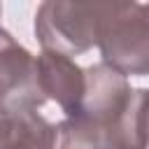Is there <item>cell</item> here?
Returning a JSON list of instances; mask_svg holds the SVG:
<instances>
[{"instance_id": "cell-6", "label": "cell", "mask_w": 149, "mask_h": 149, "mask_svg": "<svg viewBox=\"0 0 149 149\" xmlns=\"http://www.w3.org/2000/svg\"><path fill=\"white\" fill-rule=\"evenodd\" d=\"M56 123L42 109H19L0 121V149H51Z\"/></svg>"}, {"instance_id": "cell-4", "label": "cell", "mask_w": 149, "mask_h": 149, "mask_svg": "<svg viewBox=\"0 0 149 149\" xmlns=\"http://www.w3.org/2000/svg\"><path fill=\"white\" fill-rule=\"evenodd\" d=\"M35 81L44 102H56L65 119L79 112L86 91V74L84 68L74 63V58L54 51H42L40 56H35Z\"/></svg>"}, {"instance_id": "cell-9", "label": "cell", "mask_w": 149, "mask_h": 149, "mask_svg": "<svg viewBox=\"0 0 149 149\" xmlns=\"http://www.w3.org/2000/svg\"><path fill=\"white\" fill-rule=\"evenodd\" d=\"M0 16H2V5H0Z\"/></svg>"}, {"instance_id": "cell-5", "label": "cell", "mask_w": 149, "mask_h": 149, "mask_svg": "<svg viewBox=\"0 0 149 149\" xmlns=\"http://www.w3.org/2000/svg\"><path fill=\"white\" fill-rule=\"evenodd\" d=\"M84 74H86V91H84L79 112L74 116L93 121L107 130L130 98L133 88L128 84V77H123L121 72H116L102 61L84 68Z\"/></svg>"}, {"instance_id": "cell-8", "label": "cell", "mask_w": 149, "mask_h": 149, "mask_svg": "<svg viewBox=\"0 0 149 149\" xmlns=\"http://www.w3.org/2000/svg\"><path fill=\"white\" fill-rule=\"evenodd\" d=\"M51 149H109L107 130L81 116H70L56 123Z\"/></svg>"}, {"instance_id": "cell-7", "label": "cell", "mask_w": 149, "mask_h": 149, "mask_svg": "<svg viewBox=\"0 0 149 149\" xmlns=\"http://www.w3.org/2000/svg\"><path fill=\"white\" fill-rule=\"evenodd\" d=\"M109 149H149V88H133L126 107L107 128Z\"/></svg>"}, {"instance_id": "cell-2", "label": "cell", "mask_w": 149, "mask_h": 149, "mask_svg": "<svg viewBox=\"0 0 149 149\" xmlns=\"http://www.w3.org/2000/svg\"><path fill=\"white\" fill-rule=\"evenodd\" d=\"M102 63L123 77L149 74V5L121 2L98 42Z\"/></svg>"}, {"instance_id": "cell-1", "label": "cell", "mask_w": 149, "mask_h": 149, "mask_svg": "<svg viewBox=\"0 0 149 149\" xmlns=\"http://www.w3.org/2000/svg\"><path fill=\"white\" fill-rule=\"evenodd\" d=\"M121 2H42L35 12V37L42 51L81 56L98 47L107 21Z\"/></svg>"}, {"instance_id": "cell-3", "label": "cell", "mask_w": 149, "mask_h": 149, "mask_svg": "<svg viewBox=\"0 0 149 149\" xmlns=\"http://www.w3.org/2000/svg\"><path fill=\"white\" fill-rule=\"evenodd\" d=\"M35 81V56L0 26V121L19 109H42Z\"/></svg>"}]
</instances>
